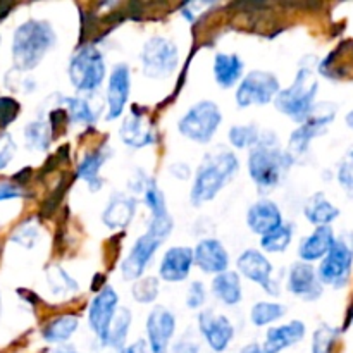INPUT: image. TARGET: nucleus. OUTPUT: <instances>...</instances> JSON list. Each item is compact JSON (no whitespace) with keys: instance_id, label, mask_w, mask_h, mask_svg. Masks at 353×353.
Instances as JSON below:
<instances>
[{"instance_id":"obj_4","label":"nucleus","mask_w":353,"mask_h":353,"mask_svg":"<svg viewBox=\"0 0 353 353\" xmlns=\"http://www.w3.org/2000/svg\"><path fill=\"white\" fill-rule=\"evenodd\" d=\"M319 85L310 68H302L290 88L279 92L276 97V107L283 114L295 119L296 123H305L314 109V100Z\"/></svg>"},{"instance_id":"obj_1","label":"nucleus","mask_w":353,"mask_h":353,"mask_svg":"<svg viewBox=\"0 0 353 353\" xmlns=\"http://www.w3.org/2000/svg\"><path fill=\"white\" fill-rule=\"evenodd\" d=\"M55 45V33L45 21H28L14 33L12 55L17 71H31Z\"/></svg>"},{"instance_id":"obj_38","label":"nucleus","mask_w":353,"mask_h":353,"mask_svg":"<svg viewBox=\"0 0 353 353\" xmlns=\"http://www.w3.org/2000/svg\"><path fill=\"white\" fill-rule=\"evenodd\" d=\"M133 299L138 303H150L159 295V281L155 278L138 279L133 286Z\"/></svg>"},{"instance_id":"obj_11","label":"nucleus","mask_w":353,"mask_h":353,"mask_svg":"<svg viewBox=\"0 0 353 353\" xmlns=\"http://www.w3.org/2000/svg\"><path fill=\"white\" fill-rule=\"evenodd\" d=\"M117 312V295L110 286H105L99 295L93 299L88 310V323L100 343H105L109 338L110 324Z\"/></svg>"},{"instance_id":"obj_26","label":"nucleus","mask_w":353,"mask_h":353,"mask_svg":"<svg viewBox=\"0 0 353 353\" xmlns=\"http://www.w3.org/2000/svg\"><path fill=\"white\" fill-rule=\"evenodd\" d=\"M340 216V210L323 195V193H316L310 196L309 202L305 203V217L317 228L330 226L336 217Z\"/></svg>"},{"instance_id":"obj_37","label":"nucleus","mask_w":353,"mask_h":353,"mask_svg":"<svg viewBox=\"0 0 353 353\" xmlns=\"http://www.w3.org/2000/svg\"><path fill=\"white\" fill-rule=\"evenodd\" d=\"M336 336L338 330L327 326V324H321L316 333H314L312 353H331L334 341H336Z\"/></svg>"},{"instance_id":"obj_39","label":"nucleus","mask_w":353,"mask_h":353,"mask_svg":"<svg viewBox=\"0 0 353 353\" xmlns=\"http://www.w3.org/2000/svg\"><path fill=\"white\" fill-rule=\"evenodd\" d=\"M338 181H340L341 188L347 192V195L353 199V148L347 152L338 168Z\"/></svg>"},{"instance_id":"obj_41","label":"nucleus","mask_w":353,"mask_h":353,"mask_svg":"<svg viewBox=\"0 0 353 353\" xmlns=\"http://www.w3.org/2000/svg\"><path fill=\"white\" fill-rule=\"evenodd\" d=\"M16 154V143H14L12 137L9 133L0 134V169L7 168L10 161Z\"/></svg>"},{"instance_id":"obj_15","label":"nucleus","mask_w":353,"mask_h":353,"mask_svg":"<svg viewBox=\"0 0 353 353\" xmlns=\"http://www.w3.org/2000/svg\"><path fill=\"white\" fill-rule=\"evenodd\" d=\"M238 269L245 278L261 285L269 295H278V288L271 285L272 265L259 250H245L238 259Z\"/></svg>"},{"instance_id":"obj_32","label":"nucleus","mask_w":353,"mask_h":353,"mask_svg":"<svg viewBox=\"0 0 353 353\" xmlns=\"http://www.w3.org/2000/svg\"><path fill=\"white\" fill-rule=\"evenodd\" d=\"M24 137H26V143L30 148L47 150L52 140V130L43 121H37V123L28 124L26 130H24Z\"/></svg>"},{"instance_id":"obj_44","label":"nucleus","mask_w":353,"mask_h":353,"mask_svg":"<svg viewBox=\"0 0 353 353\" xmlns=\"http://www.w3.org/2000/svg\"><path fill=\"white\" fill-rule=\"evenodd\" d=\"M23 195L24 192L23 188H19V186L10 185V183H2V185H0V202L9 199H19V196Z\"/></svg>"},{"instance_id":"obj_29","label":"nucleus","mask_w":353,"mask_h":353,"mask_svg":"<svg viewBox=\"0 0 353 353\" xmlns=\"http://www.w3.org/2000/svg\"><path fill=\"white\" fill-rule=\"evenodd\" d=\"M131 324V312L128 309H119L114 316L112 324H110L109 338H107L105 343H100V347L107 348L112 353H123L124 341H126L128 330H130Z\"/></svg>"},{"instance_id":"obj_24","label":"nucleus","mask_w":353,"mask_h":353,"mask_svg":"<svg viewBox=\"0 0 353 353\" xmlns=\"http://www.w3.org/2000/svg\"><path fill=\"white\" fill-rule=\"evenodd\" d=\"M134 212H137V200L131 196L116 195L110 199L109 205L103 210L102 221L110 230H119L131 223Z\"/></svg>"},{"instance_id":"obj_43","label":"nucleus","mask_w":353,"mask_h":353,"mask_svg":"<svg viewBox=\"0 0 353 353\" xmlns=\"http://www.w3.org/2000/svg\"><path fill=\"white\" fill-rule=\"evenodd\" d=\"M17 110H19V105L16 100L0 99V126H7L17 116Z\"/></svg>"},{"instance_id":"obj_13","label":"nucleus","mask_w":353,"mask_h":353,"mask_svg":"<svg viewBox=\"0 0 353 353\" xmlns=\"http://www.w3.org/2000/svg\"><path fill=\"white\" fill-rule=\"evenodd\" d=\"M161 243L162 240H159L157 236H154L150 233L138 238L137 243L131 248L130 255H128L126 261L121 265V271H123V276L126 281H133V279H138L143 274L145 268L152 261V257H154V254L157 252Z\"/></svg>"},{"instance_id":"obj_23","label":"nucleus","mask_w":353,"mask_h":353,"mask_svg":"<svg viewBox=\"0 0 353 353\" xmlns=\"http://www.w3.org/2000/svg\"><path fill=\"white\" fill-rule=\"evenodd\" d=\"M334 243V234L333 230L330 226H321L314 231L310 236L303 238V241L300 243L299 255L303 262H314L319 261V259L326 257L327 252L331 250Z\"/></svg>"},{"instance_id":"obj_25","label":"nucleus","mask_w":353,"mask_h":353,"mask_svg":"<svg viewBox=\"0 0 353 353\" xmlns=\"http://www.w3.org/2000/svg\"><path fill=\"white\" fill-rule=\"evenodd\" d=\"M243 72V62L236 54H217L214 59V78L223 88H231Z\"/></svg>"},{"instance_id":"obj_47","label":"nucleus","mask_w":353,"mask_h":353,"mask_svg":"<svg viewBox=\"0 0 353 353\" xmlns=\"http://www.w3.org/2000/svg\"><path fill=\"white\" fill-rule=\"evenodd\" d=\"M171 171H172V174L179 176L181 179H186V178H188V174H190V169L186 168L185 164H172Z\"/></svg>"},{"instance_id":"obj_14","label":"nucleus","mask_w":353,"mask_h":353,"mask_svg":"<svg viewBox=\"0 0 353 353\" xmlns=\"http://www.w3.org/2000/svg\"><path fill=\"white\" fill-rule=\"evenodd\" d=\"M200 333L207 340L209 347L214 352L221 353L228 348L234 336V327L224 316H216L214 312L207 310L199 316Z\"/></svg>"},{"instance_id":"obj_22","label":"nucleus","mask_w":353,"mask_h":353,"mask_svg":"<svg viewBox=\"0 0 353 353\" xmlns=\"http://www.w3.org/2000/svg\"><path fill=\"white\" fill-rule=\"evenodd\" d=\"M303 336H305V324L300 321H292V323L268 331L264 350L265 353H279L302 341Z\"/></svg>"},{"instance_id":"obj_34","label":"nucleus","mask_w":353,"mask_h":353,"mask_svg":"<svg viewBox=\"0 0 353 353\" xmlns=\"http://www.w3.org/2000/svg\"><path fill=\"white\" fill-rule=\"evenodd\" d=\"M47 281L48 285H50L52 292L57 293V295H65V293L69 292H78V283H76L64 269L59 268V265H54V268L48 269Z\"/></svg>"},{"instance_id":"obj_3","label":"nucleus","mask_w":353,"mask_h":353,"mask_svg":"<svg viewBox=\"0 0 353 353\" xmlns=\"http://www.w3.org/2000/svg\"><path fill=\"white\" fill-rule=\"evenodd\" d=\"M292 157L283 154L278 147L274 134L259 138L248 157V171L252 179L261 188H274L283 181V176L292 164Z\"/></svg>"},{"instance_id":"obj_7","label":"nucleus","mask_w":353,"mask_h":353,"mask_svg":"<svg viewBox=\"0 0 353 353\" xmlns=\"http://www.w3.org/2000/svg\"><path fill=\"white\" fill-rule=\"evenodd\" d=\"M336 116V105L333 103H321V105H314L312 112H310L309 119L302 123V126L296 128L293 131L292 138H290V147L286 154L292 157V161L302 157L309 150V145L317 134L324 133L326 128L330 126L331 121Z\"/></svg>"},{"instance_id":"obj_35","label":"nucleus","mask_w":353,"mask_h":353,"mask_svg":"<svg viewBox=\"0 0 353 353\" xmlns=\"http://www.w3.org/2000/svg\"><path fill=\"white\" fill-rule=\"evenodd\" d=\"M61 102L62 105H65V110H68L72 123H95V114L85 99H61Z\"/></svg>"},{"instance_id":"obj_36","label":"nucleus","mask_w":353,"mask_h":353,"mask_svg":"<svg viewBox=\"0 0 353 353\" xmlns=\"http://www.w3.org/2000/svg\"><path fill=\"white\" fill-rule=\"evenodd\" d=\"M261 138V133L252 124H245V126H234L230 130V141L236 148H247L254 147Z\"/></svg>"},{"instance_id":"obj_6","label":"nucleus","mask_w":353,"mask_h":353,"mask_svg":"<svg viewBox=\"0 0 353 353\" xmlns=\"http://www.w3.org/2000/svg\"><path fill=\"white\" fill-rule=\"evenodd\" d=\"M221 119V110L219 107L214 102H199L193 105L188 112L183 116L179 121V131L183 137L190 138V140L196 141V143H209L210 138L219 128Z\"/></svg>"},{"instance_id":"obj_49","label":"nucleus","mask_w":353,"mask_h":353,"mask_svg":"<svg viewBox=\"0 0 353 353\" xmlns=\"http://www.w3.org/2000/svg\"><path fill=\"white\" fill-rule=\"evenodd\" d=\"M347 124H348V126H350L352 130H353V110H352V112L348 114V116H347Z\"/></svg>"},{"instance_id":"obj_16","label":"nucleus","mask_w":353,"mask_h":353,"mask_svg":"<svg viewBox=\"0 0 353 353\" xmlns=\"http://www.w3.org/2000/svg\"><path fill=\"white\" fill-rule=\"evenodd\" d=\"M130 97V69L126 64H117L112 69L107 88V119H116L123 114Z\"/></svg>"},{"instance_id":"obj_5","label":"nucleus","mask_w":353,"mask_h":353,"mask_svg":"<svg viewBox=\"0 0 353 353\" xmlns=\"http://www.w3.org/2000/svg\"><path fill=\"white\" fill-rule=\"evenodd\" d=\"M69 78L72 86L79 92H93L102 85L105 78L103 57L93 45L79 48L69 64Z\"/></svg>"},{"instance_id":"obj_20","label":"nucleus","mask_w":353,"mask_h":353,"mask_svg":"<svg viewBox=\"0 0 353 353\" xmlns=\"http://www.w3.org/2000/svg\"><path fill=\"white\" fill-rule=\"evenodd\" d=\"M247 223L250 230L257 234H268L274 231L283 224L281 212H279L278 205L269 200H261V202L254 203L247 214Z\"/></svg>"},{"instance_id":"obj_27","label":"nucleus","mask_w":353,"mask_h":353,"mask_svg":"<svg viewBox=\"0 0 353 353\" xmlns=\"http://www.w3.org/2000/svg\"><path fill=\"white\" fill-rule=\"evenodd\" d=\"M107 157H109V148L100 147L99 150L86 154L85 159L81 161V164H79L78 176L88 183L92 192H97V190L102 186V179H100L99 172L100 169H102L103 162L107 161Z\"/></svg>"},{"instance_id":"obj_21","label":"nucleus","mask_w":353,"mask_h":353,"mask_svg":"<svg viewBox=\"0 0 353 353\" xmlns=\"http://www.w3.org/2000/svg\"><path fill=\"white\" fill-rule=\"evenodd\" d=\"M119 134L124 143L134 148L147 147V145H152L155 141V134L152 131V126L147 124V119H145L143 114L134 109V107L133 112L130 114V117L121 126Z\"/></svg>"},{"instance_id":"obj_31","label":"nucleus","mask_w":353,"mask_h":353,"mask_svg":"<svg viewBox=\"0 0 353 353\" xmlns=\"http://www.w3.org/2000/svg\"><path fill=\"white\" fill-rule=\"evenodd\" d=\"M293 238V230L290 224H281L279 228H276L271 233L264 234L262 236V248L265 252H272V254H279V252H285L288 248V245L292 243Z\"/></svg>"},{"instance_id":"obj_42","label":"nucleus","mask_w":353,"mask_h":353,"mask_svg":"<svg viewBox=\"0 0 353 353\" xmlns=\"http://www.w3.org/2000/svg\"><path fill=\"white\" fill-rule=\"evenodd\" d=\"M203 303H205V286L199 281L192 283L188 290L186 305H188L190 309H199V307H202Z\"/></svg>"},{"instance_id":"obj_10","label":"nucleus","mask_w":353,"mask_h":353,"mask_svg":"<svg viewBox=\"0 0 353 353\" xmlns=\"http://www.w3.org/2000/svg\"><path fill=\"white\" fill-rule=\"evenodd\" d=\"M279 93V81L274 74L265 71H252L245 76L236 92V102L240 107L259 103H269Z\"/></svg>"},{"instance_id":"obj_19","label":"nucleus","mask_w":353,"mask_h":353,"mask_svg":"<svg viewBox=\"0 0 353 353\" xmlns=\"http://www.w3.org/2000/svg\"><path fill=\"white\" fill-rule=\"evenodd\" d=\"M193 265V250L188 247H174L165 252L159 272L164 281H185Z\"/></svg>"},{"instance_id":"obj_40","label":"nucleus","mask_w":353,"mask_h":353,"mask_svg":"<svg viewBox=\"0 0 353 353\" xmlns=\"http://www.w3.org/2000/svg\"><path fill=\"white\" fill-rule=\"evenodd\" d=\"M37 240H38V228L34 226L33 223L21 224L12 234V241H16V243L23 245V247L26 248L33 247Z\"/></svg>"},{"instance_id":"obj_30","label":"nucleus","mask_w":353,"mask_h":353,"mask_svg":"<svg viewBox=\"0 0 353 353\" xmlns=\"http://www.w3.org/2000/svg\"><path fill=\"white\" fill-rule=\"evenodd\" d=\"M78 324L79 319L76 316H72V314L71 316H61L45 327L43 338L48 343H62V341H68L74 334V331L78 330Z\"/></svg>"},{"instance_id":"obj_18","label":"nucleus","mask_w":353,"mask_h":353,"mask_svg":"<svg viewBox=\"0 0 353 353\" xmlns=\"http://www.w3.org/2000/svg\"><path fill=\"white\" fill-rule=\"evenodd\" d=\"M193 262H196L202 271L210 272V274H221L226 272L230 259H228V252L224 250L223 243L212 238L200 241L199 247L193 252Z\"/></svg>"},{"instance_id":"obj_9","label":"nucleus","mask_w":353,"mask_h":353,"mask_svg":"<svg viewBox=\"0 0 353 353\" xmlns=\"http://www.w3.org/2000/svg\"><path fill=\"white\" fill-rule=\"evenodd\" d=\"M141 62H143V72L148 78H168L178 65V48L172 41L155 37L145 43Z\"/></svg>"},{"instance_id":"obj_33","label":"nucleus","mask_w":353,"mask_h":353,"mask_svg":"<svg viewBox=\"0 0 353 353\" xmlns=\"http://www.w3.org/2000/svg\"><path fill=\"white\" fill-rule=\"evenodd\" d=\"M285 312L286 309L283 305H279V303H269V302L255 303L254 309H252V323L259 327L268 326V324L281 319Z\"/></svg>"},{"instance_id":"obj_48","label":"nucleus","mask_w":353,"mask_h":353,"mask_svg":"<svg viewBox=\"0 0 353 353\" xmlns=\"http://www.w3.org/2000/svg\"><path fill=\"white\" fill-rule=\"evenodd\" d=\"M240 353H265V350L262 347H259V345L252 343V345H247V347H245Z\"/></svg>"},{"instance_id":"obj_46","label":"nucleus","mask_w":353,"mask_h":353,"mask_svg":"<svg viewBox=\"0 0 353 353\" xmlns=\"http://www.w3.org/2000/svg\"><path fill=\"white\" fill-rule=\"evenodd\" d=\"M123 353H148L147 350V345H145L143 340H138L137 343L130 345Z\"/></svg>"},{"instance_id":"obj_8","label":"nucleus","mask_w":353,"mask_h":353,"mask_svg":"<svg viewBox=\"0 0 353 353\" xmlns=\"http://www.w3.org/2000/svg\"><path fill=\"white\" fill-rule=\"evenodd\" d=\"M353 265V243L348 236L334 240L333 247L327 252L319 268V281L324 285L341 288L347 285Z\"/></svg>"},{"instance_id":"obj_12","label":"nucleus","mask_w":353,"mask_h":353,"mask_svg":"<svg viewBox=\"0 0 353 353\" xmlns=\"http://www.w3.org/2000/svg\"><path fill=\"white\" fill-rule=\"evenodd\" d=\"M174 330V316L164 307H155L147 319V336L152 353H168Z\"/></svg>"},{"instance_id":"obj_45","label":"nucleus","mask_w":353,"mask_h":353,"mask_svg":"<svg viewBox=\"0 0 353 353\" xmlns=\"http://www.w3.org/2000/svg\"><path fill=\"white\" fill-rule=\"evenodd\" d=\"M172 353H200V347L193 338L185 336L183 340L178 341V345H176Z\"/></svg>"},{"instance_id":"obj_17","label":"nucleus","mask_w":353,"mask_h":353,"mask_svg":"<svg viewBox=\"0 0 353 353\" xmlns=\"http://www.w3.org/2000/svg\"><path fill=\"white\" fill-rule=\"evenodd\" d=\"M288 290L303 300H316L323 293V285L312 265L307 262H296L290 271Z\"/></svg>"},{"instance_id":"obj_50","label":"nucleus","mask_w":353,"mask_h":353,"mask_svg":"<svg viewBox=\"0 0 353 353\" xmlns=\"http://www.w3.org/2000/svg\"><path fill=\"white\" fill-rule=\"evenodd\" d=\"M55 353H76L72 348H62V350H57Z\"/></svg>"},{"instance_id":"obj_2","label":"nucleus","mask_w":353,"mask_h":353,"mask_svg":"<svg viewBox=\"0 0 353 353\" xmlns=\"http://www.w3.org/2000/svg\"><path fill=\"white\" fill-rule=\"evenodd\" d=\"M238 168H240V162L233 152L221 150L207 155L196 172L195 185L192 190V202L200 205L212 200L223 190V186L233 179Z\"/></svg>"},{"instance_id":"obj_28","label":"nucleus","mask_w":353,"mask_h":353,"mask_svg":"<svg viewBox=\"0 0 353 353\" xmlns=\"http://www.w3.org/2000/svg\"><path fill=\"white\" fill-rule=\"evenodd\" d=\"M214 295L226 305H236L241 300V285L236 272H221L212 281Z\"/></svg>"}]
</instances>
